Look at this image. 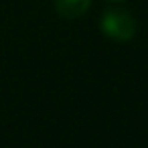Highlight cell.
Returning a JSON list of instances; mask_svg holds the SVG:
<instances>
[{
  "label": "cell",
  "instance_id": "cell-1",
  "mask_svg": "<svg viewBox=\"0 0 148 148\" xmlns=\"http://www.w3.org/2000/svg\"><path fill=\"white\" fill-rule=\"evenodd\" d=\"M101 31L112 39V41H130L136 35V21L132 14H128L122 8H110L103 12L101 23H99Z\"/></svg>",
  "mask_w": 148,
  "mask_h": 148
},
{
  "label": "cell",
  "instance_id": "cell-3",
  "mask_svg": "<svg viewBox=\"0 0 148 148\" xmlns=\"http://www.w3.org/2000/svg\"><path fill=\"white\" fill-rule=\"evenodd\" d=\"M108 2H126V0H108Z\"/></svg>",
  "mask_w": 148,
  "mask_h": 148
},
{
  "label": "cell",
  "instance_id": "cell-2",
  "mask_svg": "<svg viewBox=\"0 0 148 148\" xmlns=\"http://www.w3.org/2000/svg\"><path fill=\"white\" fill-rule=\"evenodd\" d=\"M91 0H53V6L63 18H79L87 12Z\"/></svg>",
  "mask_w": 148,
  "mask_h": 148
}]
</instances>
